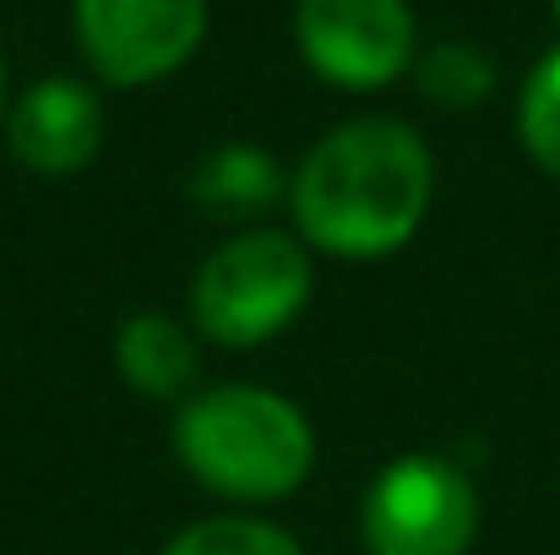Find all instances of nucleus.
Returning <instances> with one entry per match:
<instances>
[{"label":"nucleus","instance_id":"nucleus-1","mask_svg":"<svg viewBox=\"0 0 560 555\" xmlns=\"http://www.w3.org/2000/svg\"><path fill=\"white\" fill-rule=\"evenodd\" d=\"M435 201V159L424 137L392 115L327 131L289 175L294 234L338 262H381L402 251Z\"/></svg>","mask_w":560,"mask_h":555},{"label":"nucleus","instance_id":"nucleus-2","mask_svg":"<svg viewBox=\"0 0 560 555\" xmlns=\"http://www.w3.org/2000/svg\"><path fill=\"white\" fill-rule=\"evenodd\" d=\"M175 458L207 496L261 507L294 496L316 469L305 408L272 386L218 381L175 408Z\"/></svg>","mask_w":560,"mask_h":555},{"label":"nucleus","instance_id":"nucleus-3","mask_svg":"<svg viewBox=\"0 0 560 555\" xmlns=\"http://www.w3.org/2000/svg\"><path fill=\"white\" fill-rule=\"evenodd\" d=\"M316 294L311 245L289 229H240L218 240L190 278V333L218 349H256L294 327Z\"/></svg>","mask_w":560,"mask_h":555},{"label":"nucleus","instance_id":"nucleus-4","mask_svg":"<svg viewBox=\"0 0 560 555\" xmlns=\"http://www.w3.org/2000/svg\"><path fill=\"white\" fill-rule=\"evenodd\" d=\"M479 534V490L468 469L435 452L381 463L360 501L365 555H468Z\"/></svg>","mask_w":560,"mask_h":555},{"label":"nucleus","instance_id":"nucleus-5","mask_svg":"<svg viewBox=\"0 0 560 555\" xmlns=\"http://www.w3.org/2000/svg\"><path fill=\"white\" fill-rule=\"evenodd\" d=\"M207 33V0H77V44L109 88L180 71Z\"/></svg>","mask_w":560,"mask_h":555},{"label":"nucleus","instance_id":"nucleus-6","mask_svg":"<svg viewBox=\"0 0 560 555\" xmlns=\"http://www.w3.org/2000/svg\"><path fill=\"white\" fill-rule=\"evenodd\" d=\"M294 44L322 82L375 93L413 66V11L408 0H300Z\"/></svg>","mask_w":560,"mask_h":555},{"label":"nucleus","instance_id":"nucleus-7","mask_svg":"<svg viewBox=\"0 0 560 555\" xmlns=\"http://www.w3.org/2000/svg\"><path fill=\"white\" fill-rule=\"evenodd\" d=\"M5 142L33 175H77L104 148V109L77 77H44L11 104Z\"/></svg>","mask_w":560,"mask_h":555},{"label":"nucleus","instance_id":"nucleus-8","mask_svg":"<svg viewBox=\"0 0 560 555\" xmlns=\"http://www.w3.org/2000/svg\"><path fill=\"white\" fill-rule=\"evenodd\" d=\"M115 370L137 397L186 403L196 392V375H201V344L175 316L142 311V316H126L115 333Z\"/></svg>","mask_w":560,"mask_h":555},{"label":"nucleus","instance_id":"nucleus-9","mask_svg":"<svg viewBox=\"0 0 560 555\" xmlns=\"http://www.w3.org/2000/svg\"><path fill=\"white\" fill-rule=\"evenodd\" d=\"M190 201L201 212H212V218L250 223L272 201H289V175H283V164L267 148H256V142H223V148H212L190 170Z\"/></svg>","mask_w":560,"mask_h":555},{"label":"nucleus","instance_id":"nucleus-10","mask_svg":"<svg viewBox=\"0 0 560 555\" xmlns=\"http://www.w3.org/2000/svg\"><path fill=\"white\" fill-rule=\"evenodd\" d=\"M413 77H419V93L430 104H441V109H474L495 88L490 55L474 49V44H463V38H446V44L424 49L419 66H413Z\"/></svg>","mask_w":560,"mask_h":555},{"label":"nucleus","instance_id":"nucleus-11","mask_svg":"<svg viewBox=\"0 0 560 555\" xmlns=\"http://www.w3.org/2000/svg\"><path fill=\"white\" fill-rule=\"evenodd\" d=\"M159 555H305L300 540L267 518H201Z\"/></svg>","mask_w":560,"mask_h":555},{"label":"nucleus","instance_id":"nucleus-12","mask_svg":"<svg viewBox=\"0 0 560 555\" xmlns=\"http://www.w3.org/2000/svg\"><path fill=\"white\" fill-rule=\"evenodd\" d=\"M517 137L528 148V159L560 181V49H550L534 77L523 82V104H517Z\"/></svg>","mask_w":560,"mask_h":555},{"label":"nucleus","instance_id":"nucleus-13","mask_svg":"<svg viewBox=\"0 0 560 555\" xmlns=\"http://www.w3.org/2000/svg\"><path fill=\"white\" fill-rule=\"evenodd\" d=\"M0 120H5V66H0Z\"/></svg>","mask_w":560,"mask_h":555},{"label":"nucleus","instance_id":"nucleus-14","mask_svg":"<svg viewBox=\"0 0 560 555\" xmlns=\"http://www.w3.org/2000/svg\"><path fill=\"white\" fill-rule=\"evenodd\" d=\"M556 16H560V0H556Z\"/></svg>","mask_w":560,"mask_h":555}]
</instances>
